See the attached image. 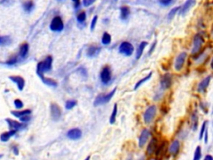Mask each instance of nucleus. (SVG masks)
<instances>
[{
	"label": "nucleus",
	"mask_w": 213,
	"mask_h": 160,
	"mask_svg": "<svg viewBox=\"0 0 213 160\" xmlns=\"http://www.w3.org/2000/svg\"><path fill=\"white\" fill-rule=\"evenodd\" d=\"M52 56H48L44 60L39 62L37 65V74L39 78L44 76L45 72H48L52 69Z\"/></svg>",
	"instance_id": "nucleus-1"
},
{
	"label": "nucleus",
	"mask_w": 213,
	"mask_h": 160,
	"mask_svg": "<svg viewBox=\"0 0 213 160\" xmlns=\"http://www.w3.org/2000/svg\"><path fill=\"white\" fill-rule=\"evenodd\" d=\"M116 91H117V88H115L113 90L111 91L109 94H102L97 95L96 98H95V100H94L93 105L95 107H97V106H100V105L108 103L112 99V98L113 97Z\"/></svg>",
	"instance_id": "nucleus-2"
},
{
	"label": "nucleus",
	"mask_w": 213,
	"mask_h": 160,
	"mask_svg": "<svg viewBox=\"0 0 213 160\" xmlns=\"http://www.w3.org/2000/svg\"><path fill=\"white\" fill-rule=\"evenodd\" d=\"M6 123H7L8 126L9 128V130H14V131H20L23 129H26L27 124L21 123L17 120H14L13 118H6Z\"/></svg>",
	"instance_id": "nucleus-3"
},
{
	"label": "nucleus",
	"mask_w": 213,
	"mask_h": 160,
	"mask_svg": "<svg viewBox=\"0 0 213 160\" xmlns=\"http://www.w3.org/2000/svg\"><path fill=\"white\" fill-rule=\"evenodd\" d=\"M157 114V108L155 105H151L149 108H147V110L145 111L144 115H143V119H144L145 123H150L153 120Z\"/></svg>",
	"instance_id": "nucleus-4"
},
{
	"label": "nucleus",
	"mask_w": 213,
	"mask_h": 160,
	"mask_svg": "<svg viewBox=\"0 0 213 160\" xmlns=\"http://www.w3.org/2000/svg\"><path fill=\"white\" fill-rule=\"evenodd\" d=\"M63 22L62 18L59 16L53 18L50 24V29L53 32H61L63 29Z\"/></svg>",
	"instance_id": "nucleus-5"
},
{
	"label": "nucleus",
	"mask_w": 213,
	"mask_h": 160,
	"mask_svg": "<svg viewBox=\"0 0 213 160\" xmlns=\"http://www.w3.org/2000/svg\"><path fill=\"white\" fill-rule=\"evenodd\" d=\"M100 78L103 84H107L112 79V71L108 66L103 68L100 73Z\"/></svg>",
	"instance_id": "nucleus-6"
},
{
	"label": "nucleus",
	"mask_w": 213,
	"mask_h": 160,
	"mask_svg": "<svg viewBox=\"0 0 213 160\" xmlns=\"http://www.w3.org/2000/svg\"><path fill=\"white\" fill-rule=\"evenodd\" d=\"M119 53L126 56H131L133 53V50L134 48L133 46L130 43L128 42H123L121 43L120 47H119Z\"/></svg>",
	"instance_id": "nucleus-7"
},
{
	"label": "nucleus",
	"mask_w": 213,
	"mask_h": 160,
	"mask_svg": "<svg viewBox=\"0 0 213 160\" xmlns=\"http://www.w3.org/2000/svg\"><path fill=\"white\" fill-rule=\"evenodd\" d=\"M203 43H204V40H203L202 37L200 34H196L195 36V38H194V40H193V47L192 49V55L199 52Z\"/></svg>",
	"instance_id": "nucleus-8"
},
{
	"label": "nucleus",
	"mask_w": 213,
	"mask_h": 160,
	"mask_svg": "<svg viewBox=\"0 0 213 160\" xmlns=\"http://www.w3.org/2000/svg\"><path fill=\"white\" fill-rule=\"evenodd\" d=\"M187 58V54L186 53L183 52L181 53L176 59L175 64H174V68L176 71H180L182 70V69L183 68V65L186 62V59Z\"/></svg>",
	"instance_id": "nucleus-9"
},
{
	"label": "nucleus",
	"mask_w": 213,
	"mask_h": 160,
	"mask_svg": "<svg viewBox=\"0 0 213 160\" xmlns=\"http://www.w3.org/2000/svg\"><path fill=\"white\" fill-rule=\"evenodd\" d=\"M8 78L16 84L17 89L19 91L24 90V87H25V80L23 77L18 76V75H12V76L8 77Z\"/></svg>",
	"instance_id": "nucleus-10"
},
{
	"label": "nucleus",
	"mask_w": 213,
	"mask_h": 160,
	"mask_svg": "<svg viewBox=\"0 0 213 160\" xmlns=\"http://www.w3.org/2000/svg\"><path fill=\"white\" fill-rule=\"evenodd\" d=\"M50 111H51V117L54 121H58L59 120V118H61V114H62V111L61 108L59 105L53 103L51 104L50 105Z\"/></svg>",
	"instance_id": "nucleus-11"
},
{
	"label": "nucleus",
	"mask_w": 213,
	"mask_h": 160,
	"mask_svg": "<svg viewBox=\"0 0 213 160\" xmlns=\"http://www.w3.org/2000/svg\"><path fill=\"white\" fill-rule=\"evenodd\" d=\"M172 84V75L171 73H165L161 78V87L163 89H168Z\"/></svg>",
	"instance_id": "nucleus-12"
},
{
	"label": "nucleus",
	"mask_w": 213,
	"mask_h": 160,
	"mask_svg": "<svg viewBox=\"0 0 213 160\" xmlns=\"http://www.w3.org/2000/svg\"><path fill=\"white\" fill-rule=\"evenodd\" d=\"M149 137H150V132H149V130L147 129H143V130L141 131V135L139 137L138 146L140 147V148H142V147L144 146L145 144H146V143H147V141L148 140V139H149Z\"/></svg>",
	"instance_id": "nucleus-13"
},
{
	"label": "nucleus",
	"mask_w": 213,
	"mask_h": 160,
	"mask_svg": "<svg viewBox=\"0 0 213 160\" xmlns=\"http://www.w3.org/2000/svg\"><path fill=\"white\" fill-rule=\"evenodd\" d=\"M28 52H29V45L28 43H24L23 44H21L20 48H19V51H18V58L19 59H25L28 55Z\"/></svg>",
	"instance_id": "nucleus-14"
},
{
	"label": "nucleus",
	"mask_w": 213,
	"mask_h": 160,
	"mask_svg": "<svg viewBox=\"0 0 213 160\" xmlns=\"http://www.w3.org/2000/svg\"><path fill=\"white\" fill-rule=\"evenodd\" d=\"M67 137L71 140H78L82 137V131L79 129H72L67 133Z\"/></svg>",
	"instance_id": "nucleus-15"
},
{
	"label": "nucleus",
	"mask_w": 213,
	"mask_h": 160,
	"mask_svg": "<svg viewBox=\"0 0 213 160\" xmlns=\"http://www.w3.org/2000/svg\"><path fill=\"white\" fill-rule=\"evenodd\" d=\"M16 133H17V132L14 131V130H8V131H6V132L2 133L1 135H0V140H1V142L6 143L12 137H14Z\"/></svg>",
	"instance_id": "nucleus-16"
},
{
	"label": "nucleus",
	"mask_w": 213,
	"mask_h": 160,
	"mask_svg": "<svg viewBox=\"0 0 213 160\" xmlns=\"http://www.w3.org/2000/svg\"><path fill=\"white\" fill-rule=\"evenodd\" d=\"M32 111L30 109H24V110H13L11 111V114L14 117L17 118H20L26 115H31Z\"/></svg>",
	"instance_id": "nucleus-17"
},
{
	"label": "nucleus",
	"mask_w": 213,
	"mask_h": 160,
	"mask_svg": "<svg viewBox=\"0 0 213 160\" xmlns=\"http://www.w3.org/2000/svg\"><path fill=\"white\" fill-rule=\"evenodd\" d=\"M101 51V48L100 47H97V46H90L89 48L87 50V56L89 58H93L98 55V53Z\"/></svg>",
	"instance_id": "nucleus-18"
},
{
	"label": "nucleus",
	"mask_w": 213,
	"mask_h": 160,
	"mask_svg": "<svg viewBox=\"0 0 213 160\" xmlns=\"http://www.w3.org/2000/svg\"><path fill=\"white\" fill-rule=\"evenodd\" d=\"M211 79V76H207L206 78H205L204 79L198 84V88H197V90L198 92H204L206 90V88L208 87L210 82Z\"/></svg>",
	"instance_id": "nucleus-19"
},
{
	"label": "nucleus",
	"mask_w": 213,
	"mask_h": 160,
	"mask_svg": "<svg viewBox=\"0 0 213 160\" xmlns=\"http://www.w3.org/2000/svg\"><path fill=\"white\" fill-rule=\"evenodd\" d=\"M157 148V140L156 139H152L151 140V142L148 144V149H147V153L149 155H151L156 151Z\"/></svg>",
	"instance_id": "nucleus-20"
},
{
	"label": "nucleus",
	"mask_w": 213,
	"mask_h": 160,
	"mask_svg": "<svg viewBox=\"0 0 213 160\" xmlns=\"http://www.w3.org/2000/svg\"><path fill=\"white\" fill-rule=\"evenodd\" d=\"M179 149H180V143H179L178 140L173 141L172 144H171V146L169 147V152L172 155H175V154L178 153Z\"/></svg>",
	"instance_id": "nucleus-21"
},
{
	"label": "nucleus",
	"mask_w": 213,
	"mask_h": 160,
	"mask_svg": "<svg viewBox=\"0 0 213 160\" xmlns=\"http://www.w3.org/2000/svg\"><path fill=\"white\" fill-rule=\"evenodd\" d=\"M195 3H196V0H186V2L184 4V5L182 6V9H181V14L186 13L195 4Z\"/></svg>",
	"instance_id": "nucleus-22"
},
{
	"label": "nucleus",
	"mask_w": 213,
	"mask_h": 160,
	"mask_svg": "<svg viewBox=\"0 0 213 160\" xmlns=\"http://www.w3.org/2000/svg\"><path fill=\"white\" fill-rule=\"evenodd\" d=\"M18 61H19L18 56L14 55L12 56V57H10L8 60H6V62H4V63H3L5 64V65H8V66H14V65H16V64L18 63Z\"/></svg>",
	"instance_id": "nucleus-23"
},
{
	"label": "nucleus",
	"mask_w": 213,
	"mask_h": 160,
	"mask_svg": "<svg viewBox=\"0 0 213 160\" xmlns=\"http://www.w3.org/2000/svg\"><path fill=\"white\" fill-rule=\"evenodd\" d=\"M40 78H41L42 81H43L46 85H48V86H50V87H57V86H58V83L56 82L55 80L49 78H46V77L44 76L41 77Z\"/></svg>",
	"instance_id": "nucleus-24"
},
{
	"label": "nucleus",
	"mask_w": 213,
	"mask_h": 160,
	"mask_svg": "<svg viewBox=\"0 0 213 160\" xmlns=\"http://www.w3.org/2000/svg\"><path fill=\"white\" fill-rule=\"evenodd\" d=\"M148 46V43L147 42H141L140 43V45L138 46V49H137V53H136V59H139L141 58V56L142 55V53L145 48Z\"/></svg>",
	"instance_id": "nucleus-25"
},
{
	"label": "nucleus",
	"mask_w": 213,
	"mask_h": 160,
	"mask_svg": "<svg viewBox=\"0 0 213 160\" xmlns=\"http://www.w3.org/2000/svg\"><path fill=\"white\" fill-rule=\"evenodd\" d=\"M33 7H34V4H33V2L31 1V0L26 1L24 4V9L26 11L27 13H30V12L33 9Z\"/></svg>",
	"instance_id": "nucleus-26"
},
{
	"label": "nucleus",
	"mask_w": 213,
	"mask_h": 160,
	"mask_svg": "<svg viewBox=\"0 0 213 160\" xmlns=\"http://www.w3.org/2000/svg\"><path fill=\"white\" fill-rule=\"evenodd\" d=\"M151 74H152V73L151 72V73L148 74V76H146L145 78H143L142 79L139 80L138 83L136 84V85H135V88H134L135 90H137L138 88H140V86H141L142 84H144L145 82H147V81H148V80L150 79V78H151Z\"/></svg>",
	"instance_id": "nucleus-27"
},
{
	"label": "nucleus",
	"mask_w": 213,
	"mask_h": 160,
	"mask_svg": "<svg viewBox=\"0 0 213 160\" xmlns=\"http://www.w3.org/2000/svg\"><path fill=\"white\" fill-rule=\"evenodd\" d=\"M191 122H192V129L196 130L197 129V123H198V117H197V114H196V112L192 113Z\"/></svg>",
	"instance_id": "nucleus-28"
},
{
	"label": "nucleus",
	"mask_w": 213,
	"mask_h": 160,
	"mask_svg": "<svg viewBox=\"0 0 213 160\" xmlns=\"http://www.w3.org/2000/svg\"><path fill=\"white\" fill-rule=\"evenodd\" d=\"M117 104H115L113 106V109L112 112V114L110 117V123L111 124H113L115 121H116V118H117Z\"/></svg>",
	"instance_id": "nucleus-29"
},
{
	"label": "nucleus",
	"mask_w": 213,
	"mask_h": 160,
	"mask_svg": "<svg viewBox=\"0 0 213 160\" xmlns=\"http://www.w3.org/2000/svg\"><path fill=\"white\" fill-rule=\"evenodd\" d=\"M111 41H112L111 35L109 34H107V33H104L103 38H102V43L104 45H108L111 43Z\"/></svg>",
	"instance_id": "nucleus-30"
},
{
	"label": "nucleus",
	"mask_w": 213,
	"mask_h": 160,
	"mask_svg": "<svg viewBox=\"0 0 213 160\" xmlns=\"http://www.w3.org/2000/svg\"><path fill=\"white\" fill-rule=\"evenodd\" d=\"M130 11L127 7L121 8V18L122 19H127V17L129 16Z\"/></svg>",
	"instance_id": "nucleus-31"
},
{
	"label": "nucleus",
	"mask_w": 213,
	"mask_h": 160,
	"mask_svg": "<svg viewBox=\"0 0 213 160\" xmlns=\"http://www.w3.org/2000/svg\"><path fill=\"white\" fill-rule=\"evenodd\" d=\"M11 43V38L8 36L5 37H1V41H0V45L8 46Z\"/></svg>",
	"instance_id": "nucleus-32"
},
{
	"label": "nucleus",
	"mask_w": 213,
	"mask_h": 160,
	"mask_svg": "<svg viewBox=\"0 0 213 160\" xmlns=\"http://www.w3.org/2000/svg\"><path fill=\"white\" fill-rule=\"evenodd\" d=\"M14 105L17 110H20V109H22V108H24V103H23V101H22L21 99H19V98L14 99Z\"/></svg>",
	"instance_id": "nucleus-33"
},
{
	"label": "nucleus",
	"mask_w": 213,
	"mask_h": 160,
	"mask_svg": "<svg viewBox=\"0 0 213 160\" xmlns=\"http://www.w3.org/2000/svg\"><path fill=\"white\" fill-rule=\"evenodd\" d=\"M201 158H202V149H201L200 146H197L196 149V151H195V153H194L193 160H200Z\"/></svg>",
	"instance_id": "nucleus-34"
},
{
	"label": "nucleus",
	"mask_w": 213,
	"mask_h": 160,
	"mask_svg": "<svg viewBox=\"0 0 213 160\" xmlns=\"http://www.w3.org/2000/svg\"><path fill=\"white\" fill-rule=\"evenodd\" d=\"M77 105V101L76 100H68L65 104V108L67 109H72Z\"/></svg>",
	"instance_id": "nucleus-35"
},
{
	"label": "nucleus",
	"mask_w": 213,
	"mask_h": 160,
	"mask_svg": "<svg viewBox=\"0 0 213 160\" xmlns=\"http://www.w3.org/2000/svg\"><path fill=\"white\" fill-rule=\"evenodd\" d=\"M206 125H207V121H205L203 123L202 125V129H201V131H200V134H199V139H202L203 137V134H204V132L206 129Z\"/></svg>",
	"instance_id": "nucleus-36"
},
{
	"label": "nucleus",
	"mask_w": 213,
	"mask_h": 160,
	"mask_svg": "<svg viewBox=\"0 0 213 160\" xmlns=\"http://www.w3.org/2000/svg\"><path fill=\"white\" fill-rule=\"evenodd\" d=\"M77 18H78V21L80 22V23H83V22L85 21V19H86V14H85L84 12L80 13V14L78 15Z\"/></svg>",
	"instance_id": "nucleus-37"
},
{
	"label": "nucleus",
	"mask_w": 213,
	"mask_h": 160,
	"mask_svg": "<svg viewBox=\"0 0 213 160\" xmlns=\"http://www.w3.org/2000/svg\"><path fill=\"white\" fill-rule=\"evenodd\" d=\"M21 123H26L29 122L31 120V115H26V116H24L22 118H19Z\"/></svg>",
	"instance_id": "nucleus-38"
},
{
	"label": "nucleus",
	"mask_w": 213,
	"mask_h": 160,
	"mask_svg": "<svg viewBox=\"0 0 213 160\" xmlns=\"http://www.w3.org/2000/svg\"><path fill=\"white\" fill-rule=\"evenodd\" d=\"M97 21V16H94V18H93V20H92V23H91V30H92V31L94 29L95 26H96Z\"/></svg>",
	"instance_id": "nucleus-39"
},
{
	"label": "nucleus",
	"mask_w": 213,
	"mask_h": 160,
	"mask_svg": "<svg viewBox=\"0 0 213 160\" xmlns=\"http://www.w3.org/2000/svg\"><path fill=\"white\" fill-rule=\"evenodd\" d=\"M95 2V0H83V5L85 7H88L90 5H92Z\"/></svg>",
	"instance_id": "nucleus-40"
},
{
	"label": "nucleus",
	"mask_w": 213,
	"mask_h": 160,
	"mask_svg": "<svg viewBox=\"0 0 213 160\" xmlns=\"http://www.w3.org/2000/svg\"><path fill=\"white\" fill-rule=\"evenodd\" d=\"M179 9V8L178 7H176V8H173L170 13H169V14H168V17H169V18H172L174 15H175V14H176V11L178 10Z\"/></svg>",
	"instance_id": "nucleus-41"
},
{
	"label": "nucleus",
	"mask_w": 213,
	"mask_h": 160,
	"mask_svg": "<svg viewBox=\"0 0 213 160\" xmlns=\"http://www.w3.org/2000/svg\"><path fill=\"white\" fill-rule=\"evenodd\" d=\"M172 2V0H160V3L162 4V5H168L170 3Z\"/></svg>",
	"instance_id": "nucleus-42"
},
{
	"label": "nucleus",
	"mask_w": 213,
	"mask_h": 160,
	"mask_svg": "<svg viewBox=\"0 0 213 160\" xmlns=\"http://www.w3.org/2000/svg\"><path fill=\"white\" fill-rule=\"evenodd\" d=\"M204 133H205V143H206L207 142H208V132H207V128L206 129V130H205V132H204Z\"/></svg>",
	"instance_id": "nucleus-43"
},
{
	"label": "nucleus",
	"mask_w": 213,
	"mask_h": 160,
	"mask_svg": "<svg viewBox=\"0 0 213 160\" xmlns=\"http://www.w3.org/2000/svg\"><path fill=\"white\" fill-rule=\"evenodd\" d=\"M13 151H14V153L15 155H17V154H18V149H17V146L13 147Z\"/></svg>",
	"instance_id": "nucleus-44"
},
{
	"label": "nucleus",
	"mask_w": 213,
	"mask_h": 160,
	"mask_svg": "<svg viewBox=\"0 0 213 160\" xmlns=\"http://www.w3.org/2000/svg\"><path fill=\"white\" fill-rule=\"evenodd\" d=\"M204 160H213V158L211 155H206V157H205V158H204Z\"/></svg>",
	"instance_id": "nucleus-45"
},
{
	"label": "nucleus",
	"mask_w": 213,
	"mask_h": 160,
	"mask_svg": "<svg viewBox=\"0 0 213 160\" xmlns=\"http://www.w3.org/2000/svg\"><path fill=\"white\" fill-rule=\"evenodd\" d=\"M74 3H75V6L76 8H78V6L79 5V0H72Z\"/></svg>",
	"instance_id": "nucleus-46"
},
{
	"label": "nucleus",
	"mask_w": 213,
	"mask_h": 160,
	"mask_svg": "<svg viewBox=\"0 0 213 160\" xmlns=\"http://www.w3.org/2000/svg\"><path fill=\"white\" fill-rule=\"evenodd\" d=\"M85 160H90V156L87 157L86 158H85Z\"/></svg>",
	"instance_id": "nucleus-47"
},
{
	"label": "nucleus",
	"mask_w": 213,
	"mask_h": 160,
	"mask_svg": "<svg viewBox=\"0 0 213 160\" xmlns=\"http://www.w3.org/2000/svg\"><path fill=\"white\" fill-rule=\"evenodd\" d=\"M138 160H144V157H142L141 158H140V159H138Z\"/></svg>",
	"instance_id": "nucleus-48"
},
{
	"label": "nucleus",
	"mask_w": 213,
	"mask_h": 160,
	"mask_svg": "<svg viewBox=\"0 0 213 160\" xmlns=\"http://www.w3.org/2000/svg\"><path fill=\"white\" fill-rule=\"evenodd\" d=\"M2 157H3V155H2V154H0V158H1Z\"/></svg>",
	"instance_id": "nucleus-49"
},
{
	"label": "nucleus",
	"mask_w": 213,
	"mask_h": 160,
	"mask_svg": "<svg viewBox=\"0 0 213 160\" xmlns=\"http://www.w3.org/2000/svg\"><path fill=\"white\" fill-rule=\"evenodd\" d=\"M0 41H1V36H0Z\"/></svg>",
	"instance_id": "nucleus-50"
},
{
	"label": "nucleus",
	"mask_w": 213,
	"mask_h": 160,
	"mask_svg": "<svg viewBox=\"0 0 213 160\" xmlns=\"http://www.w3.org/2000/svg\"><path fill=\"white\" fill-rule=\"evenodd\" d=\"M150 160H156V159H150Z\"/></svg>",
	"instance_id": "nucleus-51"
}]
</instances>
